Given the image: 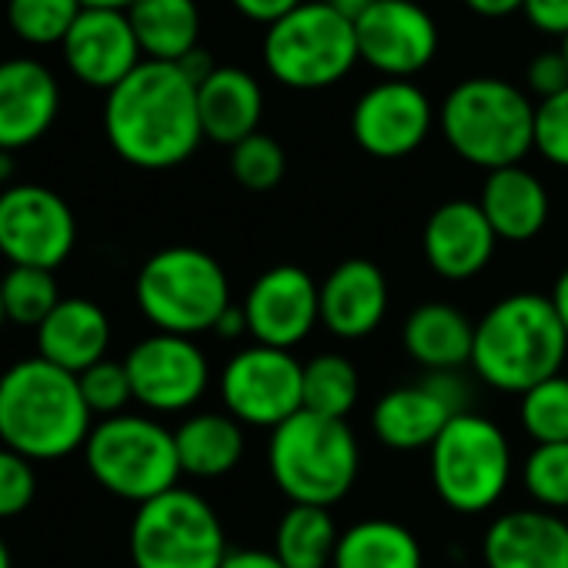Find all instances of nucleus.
Returning <instances> with one entry per match:
<instances>
[{
  "instance_id": "f257e3e1",
  "label": "nucleus",
  "mask_w": 568,
  "mask_h": 568,
  "mask_svg": "<svg viewBox=\"0 0 568 568\" xmlns=\"http://www.w3.org/2000/svg\"><path fill=\"white\" fill-rule=\"evenodd\" d=\"M104 134L121 161L141 171H171L204 141L197 84L164 61H141L104 101Z\"/></svg>"
},
{
  "instance_id": "f03ea898",
  "label": "nucleus",
  "mask_w": 568,
  "mask_h": 568,
  "mask_svg": "<svg viewBox=\"0 0 568 568\" xmlns=\"http://www.w3.org/2000/svg\"><path fill=\"white\" fill-rule=\"evenodd\" d=\"M94 415L78 375L28 358L0 375V442L28 462H58L84 448Z\"/></svg>"
},
{
  "instance_id": "7ed1b4c3",
  "label": "nucleus",
  "mask_w": 568,
  "mask_h": 568,
  "mask_svg": "<svg viewBox=\"0 0 568 568\" xmlns=\"http://www.w3.org/2000/svg\"><path fill=\"white\" fill-rule=\"evenodd\" d=\"M565 362L568 338L548 295H505L475 322L471 368L495 392L525 395L561 375Z\"/></svg>"
},
{
  "instance_id": "20e7f679",
  "label": "nucleus",
  "mask_w": 568,
  "mask_h": 568,
  "mask_svg": "<svg viewBox=\"0 0 568 568\" xmlns=\"http://www.w3.org/2000/svg\"><path fill=\"white\" fill-rule=\"evenodd\" d=\"M445 144L471 168L501 171L535 151V101L501 78H468L455 84L442 108Z\"/></svg>"
},
{
  "instance_id": "39448f33",
  "label": "nucleus",
  "mask_w": 568,
  "mask_h": 568,
  "mask_svg": "<svg viewBox=\"0 0 568 568\" xmlns=\"http://www.w3.org/2000/svg\"><path fill=\"white\" fill-rule=\"evenodd\" d=\"M362 448L348 422L298 412L267 438V471L292 505H338L358 481Z\"/></svg>"
},
{
  "instance_id": "423d86ee",
  "label": "nucleus",
  "mask_w": 568,
  "mask_h": 568,
  "mask_svg": "<svg viewBox=\"0 0 568 568\" xmlns=\"http://www.w3.org/2000/svg\"><path fill=\"white\" fill-rule=\"evenodd\" d=\"M141 315L164 335L194 338L214 332L231 308V281L214 254L194 244H171L154 251L134 281Z\"/></svg>"
},
{
  "instance_id": "0eeeda50",
  "label": "nucleus",
  "mask_w": 568,
  "mask_h": 568,
  "mask_svg": "<svg viewBox=\"0 0 568 568\" xmlns=\"http://www.w3.org/2000/svg\"><path fill=\"white\" fill-rule=\"evenodd\" d=\"M261 58L267 74L292 91H325L345 81L358 58L355 21L325 0H305L264 31Z\"/></svg>"
},
{
  "instance_id": "6e6552de",
  "label": "nucleus",
  "mask_w": 568,
  "mask_h": 568,
  "mask_svg": "<svg viewBox=\"0 0 568 568\" xmlns=\"http://www.w3.org/2000/svg\"><path fill=\"white\" fill-rule=\"evenodd\" d=\"M428 475L445 508L481 515L495 508L511 485L508 435L491 418L462 412L428 448Z\"/></svg>"
},
{
  "instance_id": "1a4fd4ad",
  "label": "nucleus",
  "mask_w": 568,
  "mask_h": 568,
  "mask_svg": "<svg viewBox=\"0 0 568 568\" xmlns=\"http://www.w3.org/2000/svg\"><path fill=\"white\" fill-rule=\"evenodd\" d=\"M84 462L94 481L134 505H144L178 488L181 462L174 432L148 415H114L91 428L84 442Z\"/></svg>"
},
{
  "instance_id": "9d476101",
  "label": "nucleus",
  "mask_w": 568,
  "mask_h": 568,
  "mask_svg": "<svg viewBox=\"0 0 568 568\" xmlns=\"http://www.w3.org/2000/svg\"><path fill=\"white\" fill-rule=\"evenodd\" d=\"M128 548L134 568H221L231 551L211 501L181 485L138 505Z\"/></svg>"
},
{
  "instance_id": "9b49d317",
  "label": "nucleus",
  "mask_w": 568,
  "mask_h": 568,
  "mask_svg": "<svg viewBox=\"0 0 568 568\" xmlns=\"http://www.w3.org/2000/svg\"><path fill=\"white\" fill-rule=\"evenodd\" d=\"M305 365L295 352L247 345L221 372V402L244 428L274 432L302 412Z\"/></svg>"
},
{
  "instance_id": "f8f14e48",
  "label": "nucleus",
  "mask_w": 568,
  "mask_h": 568,
  "mask_svg": "<svg viewBox=\"0 0 568 568\" xmlns=\"http://www.w3.org/2000/svg\"><path fill=\"white\" fill-rule=\"evenodd\" d=\"M78 244L71 204L44 184H11L0 191V254L11 267L54 271Z\"/></svg>"
},
{
  "instance_id": "ddd939ff",
  "label": "nucleus",
  "mask_w": 568,
  "mask_h": 568,
  "mask_svg": "<svg viewBox=\"0 0 568 568\" xmlns=\"http://www.w3.org/2000/svg\"><path fill=\"white\" fill-rule=\"evenodd\" d=\"M462 412H468L465 378L458 372H428L425 382L398 385L375 402L372 432L395 452H422Z\"/></svg>"
},
{
  "instance_id": "4468645a",
  "label": "nucleus",
  "mask_w": 568,
  "mask_h": 568,
  "mask_svg": "<svg viewBox=\"0 0 568 568\" xmlns=\"http://www.w3.org/2000/svg\"><path fill=\"white\" fill-rule=\"evenodd\" d=\"M134 402L158 415H178L201 402L211 382V365L194 338L154 332L124 358Z\"/></svg>"
},
{
  "instance_id": "2eb2a0df",
  "label": "nucleus",
  "mask_w": 568,
  "mask_h": 568,
  "mask_svg": "<svg viewBox=\"0 0 568 568\" xmlns=\"http://www.w3.org/2000/svg\"><path fill=\"white\" fill-rule=\"evenodd\" d=\"M241 312L254 345L292 352L322 325L318 281L298 264H274L254 277Z\"/></svg>"
},
{
  "instance_id": "dca6fc26",
  "label": "nucleus",
  "mask_w": 568,
  "mask_h": 568,
  "mask_svg": "<svg viewBox=\"0 0 568 568\" xmlns=\"http://www.w3.org/2000/svg\"><path fill=\"white\" fill-rule=\"evenodd\" d=\"M358 58L392 81H415L438 54V24L415 0H378L355 21Z\"/></svg>"
},
{
  "instance_id": "f3484780",
  "label": "nucleus",
  "mask_w": 568,
  "mask_h": 568,
  "mask_svg": "<svg viewBox=\"0 0 568 568\" xmlns=\"http://www.w3.org/2000/svg\"><path fill=\"white\" fill-rule=\"evenodd\" d=\"M435 121L438 114L415 81L382 78L355 101L352 138L365 154L378 161H398L425 144Z\"/></svg>"
},
{
  "instance_id": "a211bd4d",
  "label": "nucleus",
  "mask_w": 568,
  "mask_h": 568,
  "mask_svg": "<svg viewBox=\"0 0 568 568\" xmlns=\"http://www.w3.org/2000/svg\"><path fill=\"white\" fill-rule=\"evenodd\" d=\"M71 74L98 91H114L141 61V44L124 11L84 8L61 44Z\"/></svg>"
},
{
  "instance_id": "6ab92c4d",
  "label": "nucleus",
  "mask_w": 568,
  "mask_h": 568,
  "mask_svg": "<svg viewBox=\"0 0 568 568\" xmlns=\"http://www.w3.org/2000/svg\"><path fill=\"white\" fill-rule=\"evenodd\" d=\"M498 247V234L491 231L478 201H445L438 204L422 231V251L428 267L445 281H471L478 277Z\"/></svg>"
},
{
  "instance_id": "aec40b11",
  "label": "nucleus",
  "mask_w": 568,
  "mask_h": 568,
  "mask_svg": "<svg viewBox=\"0 0 568 568\" xmlns=\"http://www.w3.org/2000/svg\"><path fill=\"white\" fill-rule=\"evenodd\" d=\"M61 111V88L34 58L0 61V151L14 154L41 141Z\"/></svg>"
},
{
  "instance_id": "412c9836",
  "label": "nucleus",
  "mask_w": 568,
  "mask_h": 568,
  "mask_svg": "<svg viewBox=\"0 0 568 568\" xmlns=\"http://www.w3.org/2000/svg\"><path fill=\"white\" fill-rule=\"evenodd\" d=\"M322 325L345 342L368 338L388 315V277L368 257H348L318 284Z\"/></svg>"
},
{
  "instance_id": "4be33fe9",
  "label": "nucleus",
  "mask_w": 568,
  "mask_h": 568,
  "mask_svg": "<svg viewBox=\"0 0 568 568\" xmlns=\"http://www.w3.org/2000/svg\"><path fill=\"white\" fill-rule=\"evenodd\" d=\"M485 568H568V518L545 508L501 511L481 541Z\"/></svg>"
},
{
  "instance_id": "5701e85b",
  "label": "nucleus",
  "mask_w": 568,
  "mask_h": 568,
  "mask_svg": "<svg viewBox=\"0 0 568 568\" xmlns=\"http://www.w3.org/2000/svg\"><path fill=\"white\" fill-rule=\"evenodd\" d=\"M264 114V91L254 74L234 64H217L211 78L197 84V118L204 141L234 148L257 134Z\"/></svg>"
},
{
  "instance_id": "b1692460",
  "label": "nucleus",
  "mask_w": 568,
  "mask_h": 568,
  "mask_svg": "<svg viewBox=\"0 0 568 568\" xmlns=\"http://www.w3.org/2000/svg\"><path fill=\"white\" fill-rule=\"evenodd\" d=\"M478 207L485 211L498 241H511V244H525L538 237L551 214V201L541 178L521 164L488 171L481 181Z\"/></svg>"
},
{
  "instance_id": "393cba45",
  "label": "nucleus",
  "mask_w": 568,
  "mask_h": 568,
  "mask_svg": "<svg viewBox=\"0 0 568 568\" xmlns=\"http://www.w3.org/2000/svg\"><path fill=\"white\" fill-rule=\"evenodd\" d=\"M111 322L101 305L88 298H61V305L38 328V358L81 375L108 358Z\"/></svg>"
},
{
  "instance_id": "a878e982",
  "label": "nucleus",
  "mask_w": 568,
  "mask_h": 568,
  "mask_svg": "<svg viewBox=\"0 0 568 568\" xmlns=\"http://www.w3.org/2000/svg\"><path fill=\"white\" fill-rule=\"evenodd\" d=\"M405 352L428 372H462L471 365V345H475V322H468L465 312L428 302L418 305L402 328Z\"/></svg>"
},
{
  "instance_id": "bb28decb",
  "label": "nucleus",
  "mask_w": 568,
  "mask_h": 568,
  "mask_svg": "<svg viewBox=\"0 0 568 568\" xmlns=\"http://www.w3.org/2000/svg\"><path fill=\"white\" fill-rule=\"evenodd\" d=\"M144 61L181 64L201 48V11L197 0H134L124 11Z\"/></svg>"
},
{
  "instance_id": "cd10ccee",
  "label": "nucleus",
  "mask_w": 568,
  "mask_h": 568,
  "mask_svg": "<svg viewBox=\"0 0 568 568\" xmlns=\"http://www.w3.org/2000/svg\"><path fill=\"white\" fill-rule=\"evenodd\" d=\"M181 471L191 478H221L244 458V425L227 412H201L174 432Z\"/></svg>"
},
{
  "instance_id": "c85d7f7f",
  "label": "nucleus",
  "mask_w": 568,
  "mask_h": 568,
  "mask_svg": "<svg viewBox=\"0 0 568 568\" xmlns=\"http://www.w3.org/2000/svg\"><path fill=\"white\" fill-rule=\"evenodd\" d=\"M332 568H425V551L408 525L362 518L338 535Z\"/></svg>"
},
{
  "instance_id": "c756f323",
  "label": "nucleus",
  "mask_w": 568,
  "mask_h": 568,
  "mask_svg": "<svg viewBox=\"0 0 568 568\" xmlns=\"http://www.w3.org/2000/svg\"><path fill=\"white\" fill-rule=\"evenodd\" d=\"M338 525L328 508L292 505L274 531V555L284 568H332L338 548Z\"/></svg>"
},
{
  "instance_id": "7c9ffc66",
  "label": "nucleus",
  "mask_w": 568,
  "mask_h": 568,
  "mask_svg": "<svg viewBox=\"0 0 568 568\" xmlns=\"http://www.w3.org/2000/svg\"><path fill=\"white\" fill-rule=\"evenodd\" d=\"M358 392H362V378L358 368L352 365V358L345 355H315L305 365V378H302V408L325 415V418H348L358 405Z\"/></svg>"
},
{
  "instance_id": "2f4dec72",
  "label": "nucleus",
  "mask_w": 568,
  "mask_h": 568,
  "mask_svg": "<svg viewBox=\"0 0 568 568\" xmlns=\"http://www.w3.org/2000/svg\"><path fill=\"white\" fill-rule=\"evenodd\" d=\"M0 298H4L8 322L28 328H41L48 315L61 305L58 281L44 267H11L0 277Z\"/></svg>"
},
{
  "instance_id": "473e14b6",
  "label": "nucleus",
  "mask_w": 568,
  "mask_h": 568,
  "mask_svg": "<svg viewBox=\"0 0 568 568\" xmlns=\"http://www.w3.org/2000/svg\"><path fill=\"white\" fill-rule=\"evenodd\" d=\"M81 0H8V28L34 48L64 44L74 21L81 18Z\"/></svg>"
},
{
  "instance_id": "72a5a7b5",
  "label": "nucleus",
  "mask_w": 568,
  "mask_h": 568,
  "mask_svg": "<svg viewBox=\"0 0 568 568\" xmlns=\"http://www.w3.org/2000/svg\"><path fill=\"white\" fill-rule=\"evenodd\" d=\"M518 422L535 445L568 442V375L561 372L528 388L518 405Z\"/></svg>"
},
{
  "instance_id": "f704fd0d",
  "label": "nucleus",
  "mask_w": 568,
  "mask_h": 568,
  "mask_svg": "<svg viewBox=\"0 0 568 568\" xmlns=\"http://www.w3.org/2000/svg\"><path fill=\"white\" fill-rule=\"evenodd\" d=\"M521 485L538 508L568 515V442L535 445L521 462Z\"/></svg>"
},
{
  "instance_id": "c9c22d12",
  "label": "nucleus",
  "mask_w": 568,
  "mask_h": 568,
  "mask_svg": "<svg viewBox=\"0 0 568 568\" xmlns=\"http://www.w3.org/2000/svg\"><path fill=\"white\" fill-rule=\"evenodd\" d=\"M284 168H288V158H284V148L271 134L257 131L231 148V178L244 191H274L284 178Z\"/></svg>"
},
{
  "instance_id": "e433bc0d",
  "label": "nucleus",
  "mask_w": 568,
  "mask_h": 568,
  "mask_svg": "<svg viewBox=\"0 0 568 568\" xmlns=\"http://www.w3.org/2000/svg\"><path fill=\"white\" fill-rule=\"evenodd\" d=\"M78 385H81V395H84L91 415H101V418L124 415L128 402H134L124 362H108L104 358V362L91 365L88 372H81Z\"/></svg>"
},
{
  "instance_id": "4c0bfd02",
  "label": "nucleus",
  "mask_w": 568,
  "mask_h": 568,
  "mask_svg": "<svg viewBox=\"0 0 568 568\" xmlns=\"http://www.w3.org/2000/svg\"><path fill=\"white\" fill-rule=\"evenodd\" d=\"M535 151L568 171V91L535 104Z\"/></svg>"
},
{
  "instance_id": "58836bf2",
  "label": "nucleus",
  "mask_w": 568,
  "mask_h": 568,
  "mask_svg": "<svg viewBox=\"0 0 568 568\" xmlns=\"http://www.w3.org/2000/svg\"><path fill=\"white\" fill-rule=\"evenodd\" d=\"M34 491H38V478L31 462L4 445L0 448V518H14L28 511Z\"/></svg>"
},
{
  "instance_id": "ea45409f",
  "label": "nucleus",
  "mask_w": 568,
  "mask_h": 568,
  "mask_svg": "<svg viewBox=\"0 0 568 568\" xmlns=\"http://www.w3.org/2000/svg\"><path fill=\"white\" fill-rule=\"evenodd\" d=\"M525 91L535 104L568 91V61L561 51H541L525 68Z\"/></svg>"
},
{
  "instance_id": "a19ab883",
  "label": "nucleus",
  "mask_w": 568,
  "mask_h": 568,
  "mask_svg": "<svg viewBox=\"0 0 568 568\" xmlns=\"http://www.w3.org/2000/svg\"><path fill=\"white\" fill-rule=\"evenodd\" d=\"M521 18L548 38H568V0H525Z\"/></svg>"
},
{
  "instance_id": "79ce46f5",
  "label": "nucleus",
  "mask_w": 568,
  "mask_h": 568,
  "mask_svg": "<svg viewBox=\"0 0 568 568\" xmlns=\"http://www.w3.org/2000/svg\"><path fill=\"white\" fill-rule=\"evenodd\" d=\"M302 4L305 0H231V8L241 18H247L251 24H264V28H271L274 21H281L284 14H292Z\"/></svg>"
},
{
  "instance_id": "37998d69",
  "label": "nucleus",
  "mask_w": 568,
  "mask_h": 568,
  "mask_svg": "<svg viewBox=\"0 0 568 568\" xmlns=\"http://www.w3.org/2000/svg\"><path fill=\"white\" fill-rule=\"evenodd\" d=\"M221 568H284L271 548H231Z\"/></svg>"
},
{
  "instance_id": "c03bdc74",
  "label": "nucleus",
  "mask_w": 568,
  "mask_h": 568,
  "mask_svg": "<svg viewBox=\"0 0 568 568\" xmlns=\"http://www.w3.org/2000/svg\"><path fill=\"white\" fill-rule=\"evenodd\" d=\"M462 4L478 14V18H488V21H498V18H508L515 11H521L525 0H462Z\"/></svg>"
},
{
  "instance_id": "a18cd8bd",
  "label": "nucleus",
  "mask_w": 568,
  "mask_h": 568,
  "mask_svg": "<svg viewBox=\"0 0 568 568\" xmlns=\"http://www.w3.org/2000/svg\"><path fill=\"white\" fill-rule=\"evenodd\" d=\"M214 335H217V338H224V342H237V338H244V335H247L244 312H241L237 305H231V308L221 315V322L214 325Z\"/></svg>"
},
{
  "instance_id": "49530a36",
  "label": "nucleus",
  "mask_w": 568,
  "mask_h": 568,
  "mask_svg": "<svg viewBox=\"0 0 568 568\" xmlns=\"http://www.w3.org/2000/svg\"><path fill=\"white\" fill-rule=\"evenodd\" d=\"M178 68H181V71H184V74H187L194 84H201L204 78H211V71H214L217 64H214V58H211L204 48H197V51H191V54H187V58H184Z\"/></svg>"
},
{
  "instance_id": "de8ad7c7",
  "label": "nucleus",
  "mask_w": 568,
  "mask_h": 568,
  "mask_svg": "<svg viewBox=\"0 0 568 568\" xmlns=\"http://www.w3.org/2000/svg\"><path fill=\"white\" fill-rule=\"evenodd\" d=\"M551 305H555V315L565 328V338H568V267L555 277V288H551Z\"/></svg>"
},
{
  "instance_id": "09e8293b",
  "label": "nucleus",
  "mask_w": 568,
  "mask_h": 568,
  "mask_svg": "<svg viewBox=\"0 0 568 568\" xmlns=\"http://www.w3.org/2000/svg\"><path fill=\"white\" fill-rule=\"evenodd\" d=\"M325 4H332L342 18L358 21L368 8H375V4H378V0H325Z\"/></svg>"
},
{
  "instance_id": "8fccbe9b",
  "label": "nucleus",
  "mask_w": 568,
  "mask_h": 568,
  "mask_svg": "<svg viewBox=\"0 0 568 568\" xmlns=\"http://www.w3.org/2000/svg\"><path fill=\"white\" fill-rule=\"evenodd\" d=\"M84 8H101V11H128L134 0H81Z\"/></svg>"
},
{
  "instance_id": "3c124183",
  "label": "nucleus",
  "mask_w": 568,
  "mask_h": 568,
  "mask_svg": "<svg viewBox=\"0 0 568 568\" xmlns=\"http://www.w3.org/2000/svg\"><path fill=\"white\" fill-rule=\"evenodd\" d=\"M0 568H11V551H8L4 541H0Z\"/></svg>"
},
{
  "instance_id": "603ef678",
  "label": "nucleus",
  "mask_w": 568,
  "mask_h": 568,
  "mask_svg": "<svg viewBox=\"0 0 568 568\" xmlns=\"http://www.w3.org/2000/svg\"><path fill=\"white\" fill-rule=\"evenodd\" d=\"M4 322H8V315H4V298H0V328H4Z\"/></svg>"
},
{
  "instance_id": "864d4df0",
  "label": "nucleus",
  "mask_w": 568,
  "mask_h": 568,
  "mask_svg": "<svg viewBox=\"0 0 568 568\" xmlns=\"http://www.w3.org/2000/svg\"><path fill=\"white\" fill-rule=\"evenodd\" d=\"M561 54H565V61H568V38L561 41Z\"/></svg>"
},
{
  "instance_id": "5fc2aeb1",
  "label": "nucleus",
  "mask_w": 568,
  "mask_h": 568,
  "mask_svg": "<svg viewBox=\"0 0 568 568\" xmlns=\"http://www.w3.org/2000/svg\"><path fill=\"white\" fill-rule=\"evenodd\" d=\"M565 375H568V372H565Z\"/></svg>"
},
{
  "instance_id": "6e6d98bb",
  "label": "nucleus",
  "mask_w": 568,
  "mask_h": 568,
  "mask_svg": "<svg viewBox=\"0 0 568 568\" xmlns=\"http://www.w3.org/2000/svg\"><path fill=\"white\" fill-rule=\"evenodd\" d=\"M565 518H568V515H565Z\"/></svg>"
}]
</instances>
